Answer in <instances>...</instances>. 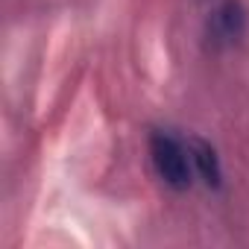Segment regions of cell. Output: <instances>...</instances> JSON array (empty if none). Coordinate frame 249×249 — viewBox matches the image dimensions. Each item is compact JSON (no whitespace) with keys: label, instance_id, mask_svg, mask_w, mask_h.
I'll return each mask as SVG.
<instances>
[{"label":"cell","instance_id":"obj_3","mask_svg":"<svg viewBox=\"0 0 249 249\" xmlns=\"http://www.w3.org/2000/svg\"><path fill=\"white\" fill-rule=\"evenodd\" d=\"M220 21H223V27H226L229 36H237V33H240V24H243V18H240V6L229 0V3L223 6V12H220Z\"/></svg>","mask_w":249,"mask_h":249},{"label":"cell","instance_id":"obj_1","mask_svg":"<svg viewBox=\"0 0 249 249\" xmlns=\"http://www.w3.org/2000/svg\"><path fill=\"white\" fill-rule=\"evenodd\" d=\"M150 153H153V164H156L159 176H161L170 188L182 191V188L191 185V170H188L185 150H182L170 135L156 132V135L150 138Z\"/></svg>","mask_w":249,"mask_h":249},{"label":"cell","instance_id":"obj_2","mask_svg":"<svg viewBox=\"0 0 249 249\" xmlns=\"http://www.w3.org/2000/svg\"><path fill=\"white\" fill-rule=\"evenodd\" d=\"M191 153H194V161H196L202 179H205L211 188H217V185H220V161H217V153H214L205 141H199V138L191 141Z\"/></svg>","mask_w":249,"mask_h":249}]
</instances>
